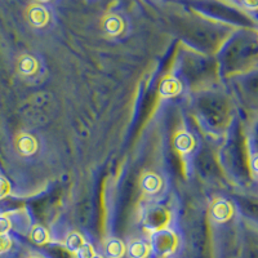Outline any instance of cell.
I'll list each match as a JSON object with an SVG mask.
<instances>
[{
  "label": "cell",
  "mask_w": 258,
  "mask_h": 258,
  "mask_svg": "<svg viewBox=\"0 0 258 258\" xmlns=\"http://www.w3.org/2000/svg\"><path fill=\"white\" fill-rule=\"evenodd\" d=\"M170 216L169 212L163 207H150L144 214V225L146 230L154 232L161 231V230L167 229L169 225Z\"/></svg>",
  "instance_id": "obj_1"
},
{
  "label": "cell",
  "mask_w": 258,
  "mask_h": 258,
  "mask_svg": "<svg viewBox=\"0 0 258 258\" xmlns=\"http://www.w3.org/2000/svg\"><path fill=\"white\" fill-rule=\"evenodd\" d=\"M177 236L169 230H161V231L154 232L151 246L159 255H169L176 250Z\"/></svg>",
  "instance_id": "obj_2"
},
{
  "label": "cell",
  "mask_w": 258,
  "mask_h": 258,
  "mask_svg": "<svg viewBox=\"0 0 258 258\" xmlns=\"http://www.w3.org/2000/svg\"><path fill=\"white\" fill-rule=\"evenodd\" d=\"M16 149L22 156H30L36 153L38 150V144H36L35 138L32 136L26 135V133H21L16 138Z\"/></svg>",
  "instance_id": "obj_3"
},
{
  "label": "cell",
  "mask_w": 258,
  "mask_h": 258,
  "mask_svg": "<svg viewBox=\"0 0 258 258\" xmlns=\"http://www.w3.org/2000/svg\"><path fill=\"white\" fill-rule=\"evenodd\" d=\"M27 20H29L30 25H32L34 27H43L47 25L49 15L44 7L34 4L27 9Z\"/></svg>",
  "instance_id": "obj_4"
},
{
  "label": "cell",
  "mask_w": 258,
  "mask_h": 258,
  "mask_svg": "<svg viewBox=\"0 0 258 258\" xmlns=\"http://www.w3.org/2000/svg\"><path fill=\"white\" fill-rule=\"evenodd\" d=\"M211 214L214 221L217 222H225L232 216V207L229 202L226 200H217L212 206Z\"/></svg>",
  "instance_id": "obj_5"
},
{
  "label": "cell",
  "mask_w": 258,
  "mask_h": 258,
  "mask_svg": "<svg viewBox=\"0 0 258 258\" xmlns=\"http://www.w3.org/2000/svg\"><path fill=\"white\" fill-rule=\"evenodd\" d=\"M103 30H105L109 35L115 36L119 35L123 31V21L119 16L116 15H110L107 17L103 18Z\"/></svg>",
  "instance_id": "obj_6"
},
{
  "label": "cell",
  "mask_w": 258,
  "mask_h": 258,
  "mask_svg": "<svg viewBox=\"0 0 258 258\" xmlns=\"http://www.w3.org/2000/svg\"><path fill=\"white\" fill-rule=\"evenodd\" d=\"M142 190L147 194H155L161 188V179L155 173H145L141 179Z\"/></svg>",
  "instance_id": "obj_7"
},
{
  "label": "cell",
  "mask_w": 258,
  "mask_h": 258,
  "mask_svg": "<svg viewBox=\"0 0 258 258\" xmlns=\"http://www.w3.org/2000/svg\"><path fill=\"white\" fill-rule=\"evenodd\" d=\"M174 146L179 153H190L194 147V140L187 132H178L174 136Z\"/></svg>",
  "instance_id": "obj_8"
},
{
  "label": "cell",
  "mask_w": 258,
  "mask_h": 258,
  "mask_svg": "<svg viewBox=\"0 0 258 258\" xmlns=\"http://www.w3.org/2000/svg\"><path fill=\"white\" fill-rule=\"evenodd\" d=\"M181 92V84L174 78H167L160 84V94L163 97L176 96Z\"/></svg>",
  "instance_id": "obj_9"
},
{
  "label": "cell",
  "mask_w": 258,
  "mask_h": 258,
  "mask_svg": "<svg viewBox=\"0 0 258 258\" xmlns=\"http://www.w3.org/2000/svg\"><path fill=\"white\" fill-rule=\"evenodd\" d=\"M105 252L109 258H121L125 253V246L117 239H110L105 245Z\"/></svg>",
  "instance_id": "obj_10"
},
{
  "label": "cell",
  "mask_w": 258,
  "mask_h": 258,
  "mask_svg": "<svg viewBox=\"0 0 258 258\" xmlns=\"http://www.w3.org/2000/svg\"><path fill=\"white\" fill-rule=\"evenodd\" d=\"M128 253L131 258H146L150 253V248L145 241L133 240L129 244Z\"/></svg>",
  "instance_id": "obj_11"
},
{
  "label": "cell",
  "mask_w": 258,
  "mask_h": 258,
  "mask_svg": "<svg viewBox=\"0 0 258 258\" xmlns=\"http://www.w3.org/2000/svg\"><path fill=\"white\" fill-rule=\"evenodd\" d=\"M38 70V62L31 56H22L18 59V71L22 75H32Z\"/></svg>",
  "instance_id": "obj_12"
},
{
  "label": "cell",
  "mask_w": 258,
  "mask_h": 258,
  "mask_svg": "<svg viewBox=\"0 0 258 258\" xmlns=\"http://www.w3.org/2000/svg\"><path fill=\"white\" fill-rule=\"evenodd\" d=\"M84 244V238L80 234H78V232H71L66 238V248L73 253H77Z\"/></svg>",
  "instance_id": "obj_13"
},
{
  "label": "cell",
  "mask_w": 258,
  "mask_h": 258,
  "mask_svg": "<svg viewBox=\"0 0 258 258\" xmlns=\"http://www.w3.org/2000/svg\"><path fill=\"white\" fill-rule=\"evenodd\" d=\"M30 238L35 244H45L49 241V234L43 226H34L30 232Z\"/></svg>",
  "instance_id": "obj_14"
},
{
  "label": "cell",
  "mask_w": 258,
  "mask_h": 258,
  "mask_svg": "<svg viewBox=\"0 0 258 258\" xmlns=\"http://www.w3.org/2000/svg\"><path fill=\"white\" fill-rule=\"evenodd\" d=\"M75 254H77L78 258H93L96 255V253H94V249L92 248V245L85 243Z\"/></svg>",
  "instance_id": "obj_15"
},
{
  "label": "cell",
  "mask_w": 258,
  "mask_h": 258,
  "mask_svg": "<svg viewBox=\"0 0 258 258\" xmlns=\"http://www.w3.org/2000/svg\"><path fill=\"white\" fill-rule=\"evenodd\" d=\"M11 194V185L7 181V178L0 176V199H4Z\"/></svg>",
  "instance_id": "obj_16"
},
{
  "label": "cell",
  "mask_w": 258,
  "mask_h": 258,
  "mask_svg": "<svg viewBox=\"0 0 258 258\" xmlns=\"http://www.w3.org/2000/svg\"><path fill=\"white\" fill-rule=\"evenodd\" d=\"M11 245H12V241L8 238V235H0V254L7 252Z\"/></svg>",
  "instance_id": "obj_17"
},
{
  "label": "cell",
  "mask_w": 258,
  "mask_h": 258,
  "mask_svg": "<svg viewBox=\"0 0 258 258\" xmlns=\"http://www.w3.org/2000/svg\"><path fill=\"white\" fill-rule=\"evenodd\" d=\"M250 167L258 174V155H253L252 160H250Z\"/></svg>",
  "instance_id": "obj_18"
},
{
  "label": "cell",
  "mask_w": 258,
  "mask_h": 258,
  "mask_svg": "<svg viewBox=\"0 0 258 258\" xmlns=\"http://www.w3.org/2000/svg\"><path fill=\"white\" fill-rule=\"evenodd\" d=\"M244 6L249 9H258V2H254V3H253V2H245Z\"/></svg>",
  "instance_id": "obj_19"
},
{
  "label": "cell",
  "mask_w": 258,
  "mask_h": 258,
  "mask_svg": "<svg viewBox=\"0 0 258 258\" xmlns=\"http://www.w3.org/2000/svg\"><path fill=\"white\" fill-rule=\"evenodd\" d=\"M93 258H102V257H101V255H97V254H96Z\"/></svg>",
  "instance_id": "obj_20"
},
{
  "label": "cell",
  "mask_w": 258,
  "mask_h": 258,
  "mask_svg": "<svg viewBox=\"0 0 258 258\" xmlns=\"http://www.w3.org/2000/svg\"><path fill=\"white\" fill-rule=\"evenodd\" d=\"M31 258H39V257H31Z\"/></svg>",
  "instance_id": "obj_21"
}]
</instances>
